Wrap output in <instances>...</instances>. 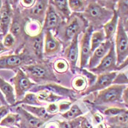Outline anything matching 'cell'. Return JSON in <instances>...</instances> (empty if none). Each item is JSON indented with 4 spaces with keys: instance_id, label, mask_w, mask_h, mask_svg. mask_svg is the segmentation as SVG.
<instances>
[{
    "instance_id": "1",
    "label": "cell",
    "mask_w": 128,
    "mask_h": 128,
    "mask_svg": "<svg viewBox=\"0 0 128 128\" xmlns=\"http://www.w3.org/2000/svg\"><path fill=\"white\" fill-rule=\"evenodd\" d=\"M114 10H108L97 1H89L86 10L81 14L83 18L94 30L103 26L113 17Z\"/></svg>"
},
{
    "instance_id": "2",
    "label": "cell",
    "mask_w": 128,
    "mask_h": 128,
    "mask_svg": "<svg viewBox=\"0 0 128 128\" xmlns=\"http://www.w3.org/2000/svg\"><path fill=\"white\" fill-rule=\"evenodd\" d=\"M22 70L28 78L35 83L57 82L58 79L52 69L51 65L45 62L32 63L23 66Z\"/></svg>"
},
{
    "instance_id": "3",
    "label": "cell",
    "mask_w": 128,
    "mask_h": 128,
    "mask_svg": "<svg viewBox=\"0 0 128 128\" xmlns=\"http://www.w3.org/2000/svg\"><path fill=\"white\" fill-rule=\"evenodd\" d=\"M86 23L87 22L83 18L82 15H75L74 16H71L65 24L63 25V23L62 24L56 34H59L64 43L68 46L76 35H79L89 26L88 24Z\"/></svg>"
},
{
    "instance_id": "4",
    "label": "cell",
    "mask_w": 128,
    "mask_h": 128,
    "mask_svg": "<svg viewBox=\"0 0 128 128\" xmlns=\"http://www.w3.org/2000/svg\"><path fill=\"white\" fill-rule=\"evenodd\" d=\"M34 59L23 48L21 52L0 56V70H18L34 63Z\"/></svg>"
},
{
    "instance_id": "5",
    "label": "cell",
    "mask_w": 128,
    "mask_h": 128,
    "mask_svg": "<svg viewBox=\"0 0 128 128\" xmlns=\"http://www.w3.org/2000/svg\"><path fill=\"white\" fill-rule=\"evenodd\" d=\"M126 86L124 84H115L100 91L94 100L95 105H105L121 102L122 93Z\"/></svg>"
},
{
    "instance_id": "6",
    "label": "cell",
    "mask_w": 128,
    "mask_h": 128,
    "mask_svg": "<svg viewBox=\"0 0 128 128\" xmlns=\"http://www.w3.org/2000/svg\"><path fill=\"white\" fill-rule=\"evenodd\" d=\"M10 80L14 85L16 102L20 100L28 91L36 85V84L32 82L20 68L17 70L16 74L10 79Z\"/></svg>"
},
{
    "instance_id": "7",
    "label": "cell",
    "mask_w": 128,
    "mask_h": 128,
    "mask_svg": "<svg viewBox=\"0 0 128 128\" xmlns=\"http://www.w3.org/2000/svg\"><path fill=\"white\" fill-rule=\"evenodd\" d=\"M116 54L118 66L128 57V36L123 23L119 20L116 37Z\"/></svg>"
},
{
    "instance_id": "8",
    "label": "cell",
    "mask_w": 128,
    "mask_h": 128,
    "mask_svg": "<svg viewBox=\"0 0 128 128\" xmlns=\"http://www.w3.org/2000/svg\"><path fill=\"white\" fill-rule=\"evenodd\" d=\"M117 68H118V65L116 61V54L115 46L114 43L108 53L101 60L98 65L96 68L90 70V71L94 74L100 75L103 73L116 72L117 70Z\"/></svg>"
},
{
    "instance_id": "9",
    "label": "cell",
    "mask_w": 128,
    "mask_h": 128,
    "mask_svg": "<svg viewBox=\"0 0 128 128\" xmlns=\"http://www.w3.org/2000/svg\"><path fill=\"white\" fill-rule=\"evenodd\" d=\"M44 32L42 31L39 34L33 37L27 36L24 48L30 55L33 57H38L40 60H42L43 46H44Z\"/></svg>"
},
{
    "instance_id": "10",
    "label": "cell",
    "mask_w": 128,
    "mask_h": 128,
    "mask_svg": "<svg viewBox=\"0 0 128 128\" xmlns=\"http://www.w3.org/2000/svg\"><path fill=\"white\" fill-rule=\"evenodd\" d=\"M48 1H36L33 7L21 11L23 16L30 20H35L42 24L45 20L46 11L48 7Z\"/></svg>"
},
{
    "instance_id": "11",
    "label": "cell",
    "mask_w": 128,
    "mask_h": 128,
    "mask_svg": "<svg viewBox=\"0 0 128 128\" xmlns=\"http://www.w3.org/2000/svg\"><path fill=\"white\" fill-rule=\"evenodd\" d=\"M94 29L89 26L84 32L83 37L80 42V68L83 69L88 64L91 57V36Z\"/></svg>"
},
{
    "instance_id": "12",
    "label": "cell",
    "mask_w": 128,
    "mask_h": 128,
    "mask_svg": "<svg viewBox=\"0 0 128 128\" xmlns=\"http://www.w3.org/2000/svg\"><path fill=\"white\" fill-rule=\"evenodd\" d=\"M16 113L20 116L19 128H40L45 123V122L34 116L20 106H16Z\"/></svg>"
},
{
    "instance_id": "13",
    "label": "cell",
    "mask_w": 128,
    "mask_h": 128,
    "mask_svg": "<svg viewBox=\"0 0 128 128\" xmlns=\"http://www.w3.org/2000/svg\"><path fill=\"white\" fill-rule=\"evenodd\" d=\"M116 76H117L116 72H112L98 75L95 82L92 84V85H91L84 92L83 95H87L90 93L97 91H101L108 88L114 83V80L116 78Z\"/></svg>"
},
{
    "instance_id": "14",
    "label": "cell",
    "mask_w": 128,
    "mask_h": 128,
    "mask_svg": "<svg viewBox=\"0 0 128 128\" xmlns=\"http://www.w3.org/2000/svg\"><path fill=\"white\" fill-rule=\"evenodd\" d=\"M63 20L62 19L59 14L56 12L54 8L49 3L46 11L45 20L43 22V26L42 27V31L43 32L56 31L57 32Z\"/></svg>"
},
{
    "instance_id": "15",
    "label": "cell",
    "mask_w": 128,
    "mask_h": 128,
    "mask_svg": "<svg viewBox=\"0 0 128 128\" xmlns=\"http://www.w3.org/2000/svg\"><path fill=\"white\" fill-rule=\"evenodd\" d=\"M114 43V42H113V40H106L92 54L91 57H90L89 62H88V64L86 66L89 70L96 68L100 62H101V60L103 59L106 56V54L108 53V51L110 50Z\"/></svg>"
},
{
    "instance_id": "16",
    "label": "cell",
    "mask_w": 128,
    "mask_h": 128,
    "mask_svg": "<svg viewBox=\"0 0 128 128\" xmlns=\"http://www.w3.org/2000/svg\"><path fill=\"white\" fill-rule=\"evenodd\" d=\"M13 15L12 7L9 1H3V4L0 11V31L4 36L10 30Z\"/></svg>"
},
{
    "instance_id": "17",
    "label": "cell",
    "mask_w": 128,
    "mask_h": 128,
    "mask_svg": "<svg viewBox=\"0 0 128 128\" xmlns=\"http://www.w3.org/2000/svg\"><path fill=\"white\" fill-rule=\"evenodd\" d=\"M78 36L79 35H76L72 40L69 45L67 46V48L64 52L67 62L69 64L72 72L75 71L78 59Z\"/></svg>"
},
{
    "instance_id": "18",
    "label": "cell",
    "mask_w": 128,
    "mask_h": 128,
    "mask_svg": "<svg viewBox=\"0 0 128 128\" xmlns=\"http://www.w3.org/2000/svg\"><path fill=\"white\" fill-rule=\"evenodd\" d=\"M30 90L32 92H33L32 93L40 92L42 90H48L59 96L63 97V98H72L73 96L75 97L76 93L73 90L60 86H58L53 83H50V84H45L42 86H39L38 87H32Z\"/></svg>"
},
{
    "instance_id": "19",
    "label": "cell",
    "mask_w": 128,
    "mask_h": 128,
    "mask_svg": "<svg viewBox=\"0 0 128 128\" xmlns=\"http://www.w3.org/2000/svg\"><path fill=\"white\" fill-rule=\"evenodd\" d=\"M45 32V42H44V52L46 56H54L59 53L62 48V44L51 32L47 31Z\"/></svg>"
},
{
    "instance_id": "20",
    "label": "cell",
    "mask_w": 128,
    "mask_h": 128,
    "mask_svg": "<svg viewBox=\"0 0 128 128\" xmlns=\"http://www.w3.org/2000/svg\"><path fill=\"white\" fill-rule=\"evenodd\" d=\"M0 92L3 94L7 103L10 106V108L13 107L16 102L14 87L1 77H0Z\"/></svg>"
},
{
    "instance_id": "21",
    "label": "cell",
    "mask_w": 128,
    "mask_h": 128,
    "mask_svg": "<svg viewBox=\"0 0 128 128\" xmlns=\"http://www.w3.org/2000/svg\"><path fill=\"white\" fill-rule=\"evenodd\" d=\"M49 3L54 8L56 12L64 20H68L71 17V10L68 5V1L66 0H55L50 1Z\"/></svg>"
},
{
    "instance_id": "22",
    "label": "cell",
    "mask_w": 128,
    "mask_h": 128,
    "mask_svg": "<svg viewBox=\"0 0 128 128\" xmlns=\"http://www.w3.org/2000/svg\"><path fill=\"white\" fill-rule=\"evenodd\" d=\"M20 106L28 112H30L32 115H34V116L42 120L45 122L48 121L54 116L48 114L46 110V108L42 106H32L28 105H21Z\"/></svg>"
},
{
    "instance_id": "23",
    "label": "cell",
    "mask_w": 128,
    "mask_h": 128,
    "mask_svg": "<svg viewBox=\"0 0 128 128\" xmlns=\"http://www.w3.org/2000/svg\"><path fill=\"white\" fill-rule=\"evenodd\" d=\"M118 24V16L116 10L114 11L113 17L103 26V32L107 40H112V38L116 32Z\"/></svg>"
},
{
    "instance_id": "24",
    "label": "cell",
    "mask_w": 128,
    "mask_h": 128,
    "mask_svg": "<svg viewBox=\"0 0 128 128\" xmlns=\"http://www.w3.org/2000/svg\"><path fill=\"white\" fill-rule=\"evenodd\" d=\"M42 102H40L38 98V94L30 92L26 93L24 97L20 100L16 102L13 107L21 106V105H28V106H42Z\"/></svg>"
},
{
    "instance_id": "25",
    "label": "cell",
    "mask_w": 128,
    "mask_h": 128,
    "mask_svg": "<svg viewBox=\"0 0 128 128\" xmlns=\"http://www.w3.org/2000/svg\"><path fill=\"white\" fill-rule=\"evenodd\" d=\"M106 40L103 30L93 32L91 36V52L92 54L98 48L99 46Z\"/></svg>"
},
{
    "instance_id": "26",
    "label": "cell",
    "mask_w": 128,
    "mask_h": 128,
    "mask_svg": "<svg viewBox=\"0 0 128 128\" xmlns=\"http://www.w3.org/2000/svg\"><path fill=\"white\" fill-rule=\"evenodd\" d=\"M28 20V19H27ZM41 24L35 20H29L26 22L25 24V32L27 36L33 37L39 34L42 31Z\"/></svg>"
},
{
    "instance_id": "27",
    "label": "cell",
    "mask_w": 128,
    "mask_h": 128,
    "mask_svg": "<svg viewBox=\"0 0 128 128\" xmlns=\"http://www.w3.org/2000/svg\"><path fill=\"white\" fill-rule=\"evenodd\" d=\"M38 98L40 102H50V103H54V102L61 100L64 98L59 96L48 90H42L38 94Z\"/></svg>"
},
{
    "instance_id": "28",
    "label": "cell",
    "mask_w": 128,
    "mask_h": 128,
    "mask_svg": "<svg viewBox=\"0 0 128 128\" xmlns=\"http://www.w3.org/2000/svg\"><path fill=\"white\" fill-rule=\"evenodd\" d=\"M20 116L18 114H8L0 122V126L4 128H11L12 127H18Z\"/></svg>"
},
{
    "instance_id": "29",
    "label": "cell",
    "mask_w": 128,
    "mask_h": 128,
    "mask_svg": "<svg viewBox=\"0 0 128 128\" xmlns=\"http://www.w3.org/2000/svg\"><path fill=\"white\" fill-rule=\"evenodd\" d=\"M117 10H116L118 16V20L123 24L128 19V1H118L116 2Z\"/></svg>"
},
{
    "instance_id": "30",
    "label": "cell",
    "mask_w": 128,
    "mask_h": 128,
    "mask_svg": "<svg viewBox=\"0 0 128 128\" xmlns=\"http://www.w3.org/2000/svg\"><path fill=\"white\" fill-rule=\"evenodd\" d=\"M89 1L84 0H70L68 1V5L70 10L75 12H84L88 6Z\"/></svg>"
},
{
    "instance_id": "31",
    "label": "cell",
    "mask_w": 128,
    "mask_h": 128,
    "mask_svg": "<svg viewBox=\"0 0 128 128\" xmlns=\"http://www.w3.org/2000/svg\"><path fill=\"white\" fill-rule=\"evenodd\" d=\"M83 115V111L80 110L78 105H72L70 108L64 114H62V116L68 121H71L73 119L80 117V116Z\"/></svg>"
},
{
    "instance_id": "32",
    "label": "cell",
    "mask_w": 128,
    "mask_h": 128,
    "mask_svg": "<svg viewBox=\"0 0 128 128\" xmlns=\"http://www.w3.org/2000/svg\"><path fill=\"white\" fill-rule=\"evenodd\" d=\"M108 122L110 125L125 124L128 123V110H125L117 116H110L108 118Z\"/></svg>"
},
{
    "instance_id": "33",
    "label": "cell",
    "mask_w": 128,
    "mask_h": 128,
    "mask_svg": "<svg viewBox=\"0 0 128 128\" xmlns=\"http://www.w3.org/2000/svg\"><path fill=\"white\" fill-rule=\"evenodd\" d=\"M88 82L85 77L82 76H76L72 80V88L76 92H83L86 90Z\"/></svg>"
},
{
    "instance_id": "34",
    "label": "cell",
    "mask_w": 128,
    "mask_h": 128,
    "mask_svg": "<svg viewBox=\"0 0 128 128\" xmlns=\"http://www.w3.org/2000/svg\"><path fill=\"white\" fill-rule=\"evenodd\" d=\"M69 68L68 62L64 59H57L54 64V69L58 73H64L67 72Z\"/></svg>"
},
{
    "instance_id": "35",
    "label": "cell",
    "mask_w": 128,
    "mask_h": 128,
    "mask_svg": "<svg viewBox=\"0 0 128 128\" xmlns=\"http://www.w3.org/2000/svg\"><path fill=\"white\" fill-rule=\"evenodd\" d=\"M2 43L4 46L5 48H7L8 49H13L16 48V38H14V36L10 34V32H8L7 34H5L3 37L2 39Z\"/></svg>"
},
{
    "instance_id": "36",
    "label": "cell",
    "mask_w": 128,
    "mask_h": 128,
    "mask_svg": "<svg viewBox=\"0 0 128 128\" xmlns=\"http://www.w3.org/2000/svg\"><path fill=\"white\" fill-rule=\"evenodd\" d=\"M83 118V116H80L69 122H59V128H78Z\"/></svg>"
},
{
    "instance_id": "37",
    "label": "cell",
    "mask_w": 128,
    "mask_h": 128,
    "mask_svg": "<svg viewBox=\"0 0 128 128\" xmlns=\"http://www.w3.org/2000/svg\"><path fill=\"white\" fill-rule=\"evenodd\" d=\"M125 109L123 108H110L105 110V111L103 112V114L105 115L108 116L109 117L110 116H117L119 114L122 113L123 111H124Z\"/></svg>"
},
{
    "instance_id": "38",
    "label": "cell",
    "mask_w": 128,
    "mask_h": 128,
    "mask_svg": "<svg viewBox=\"0 0 128 128\" xmlns=\"http://www.w3.org/2000/svg\"><path fill=\"white\" fill-rule=\"evenodd\" d=\"M18 4H20V6L23 7L25 10L30 9L32 7H33L36 2L35 0H21V1H18Z\"/></svg>"
},
{
    "instance_id": "39",
    "label": "cell",
    "mask_w": 128,
    "mask_h": 128,
    "mask_svg": "<svg viewBox=\"0 0 128 128\" xmlns=\"http://www.w3.org/2000/svg\"><path fill=\"white\" fill-rule=\"evenodd\" d=\"M10 106H0V122L8 114H10Z\"/></svg>"
},
{
    "instance_id": "40",
    "label": "cell",
    "mask_w": 128,
    "mask_h": 128,
    "mask_svg": "<svg viewBox=\"0 0 128 128\" xmlns=\"http://www.w3.org/2000/svg\"><path fill=\"white\" fill-rule=\"evenodd\" d=\"M46 110L50 114L54 115L56 113H57L59 111V107L55 103H50L48 106V107L46 108Z\"/></svg>"
},
{
    "instance_id": "41",
    "label": "cell",
    "mask_w": 128,
    "mask_h": 128,
    "mask_svg": "<svg viewBox=\"0 0 128 128\" xmlns=\"http://www.w3.org/2000/svg\"><path fill=\"white\" fill-rule=\"evenodd\" d=\"M70 105L71 102H62L61 104L59 105V110L62 113H65L66 111H68L70 108Z\"/></svg>"
},
{
    "instance_id": "42",
    "label": "cell",
    "mask_w": 128,
    "mask_h": 128,
    "mask_svg": "<svg viewBox=\"0 0 128 128\" xmlns=\"http://www.w3.org/2000/svg\"><path fill=\"white\" fill-rule=\"evenodd\" d=\"M80 128H93V127H92V124L89 122V120L86 118L84 117L80 122Z\"/></svg>"
},
{
    "instance_id": "43",
    "label": "cell",
    "mask_w": 128,
    "mask_h": 128,
    "mask_svg": "<svg viewBox=\"0 0 128 128\" xmlns=\"http://www.w3.org/2000/svg\"><path fill=\"white\" fill-rule=\"evenodd\" d=\"M122 99L124 105L128 108V86H126V88L123 91Z\"/></svg>"
},
{
    "instance_id": "44",
    "label": "cell",
    "mask_w": 128,
    "mask_h": 128,
    "mask_svg": "<svg viewBox=\"0 0 128 128\" xmlns=\"http://www.w3.org/2000/svg\"><path fill=\"white\" fill-rule=\"evenodd\" d=\"M94 121L96 123L100 124V123H101V122H103V117H102V115H100V114L96 113V114H94Z\"/></svg>"
},
{
    "instance_id": "45",
    "label": "cell",
    "mask_w": 128,
    "mask_h": 128,
    "mask_svg": "<svg viewBox=\"0 0 128 128\" xmlns=\"http://www.w3.org/2000/svg\"><path fill=\"white\" fill-rule=\"evenodd\" d=\"M128 68V57L125 59L120 65L118 66L117 70H121L124 69V68Z\"/></svg>"
},
{
    "instance_id": "46",
    "label": "cell",
    "mask_w": 128,
    "mask_h": 128,
    "mask_svg": "<svg viewBox=\"0 0 128 128\" xmlns=\"http://www.w3.org/2000/svg\"><path fill=\"white\" fill-rule=\"evenodd\" d=\"M107 128H128V123L125 124H118V125H110Z\"/></svg>"
},
{
    "instance_id": "47",
    "label": "cell",
    "mask_w": 128,
    "mask_h": 128,
    "mask_svg": "<svg viewBox=\"0 0 128 128\" xmlns=\"http://www.w3.org/2000/svg\"><path fill=\"white\" fill-rule=\"evenodd\" d=\"M8 50H10L8 49L7 48H5L4 46L2 43V41H0V54L5 52V51H8Z\"/></svg>"
},
{
    "instance_id": "48",
    "label": "cell",
    "mask_w": 128,
    "mask_h": 128,
    "mask_svg": "<svg viewBox=\"0 0 128 128\" xmlns=\"http://www.w3.org/2000/svg\"><path fill=\"white\" fill-rule=\"evenodd\" d=\"M0 102H2V104L3 105V106H8V104L7 103V102H6V100H5V99L4 98V96H3V94H2V92H0Z\"/></svg>"
},
{
    "instance_id": "49",
    "label": "cell",
    "mask_w": 128,
    "mask_h": 128,
    "mask_svg": "<svg viewBox=\"0 0 128 128\" xmlns=\"http://www.w3.org/2000/svg\"><path fill=\"white\" fill-rule=\"evenodd\" d=\"M97 128H107L106 126V124L104 122H101L100 124H98Z\"/></svg>"
},
{
    "instance_id": "50",
    "label": "cell",
    "mask_w": 128,
    "mask_h": 128,
    "mask_svg": "<svg viewBox=\"0 0 128 128\" xmlns=\"http://www.w3.org/2000/svg\"><path fill=\"white\" fill-rule=\"evenodd\" d=\"M124 24V30L125 31H128V19L126 20V22Z\"/></svg>"
},
{
    "instance_id": "51",
    "label": "cell",
    "mask_w": 128,
    "mask_h": 128,
    "mask_svg": "<svg viewBox=\"0 0 128 128\" xmlns=\"http://www.w3.org/2000/svg\"><path fill=\"white\" fill-rule=\"evenodd\" d=\"M2 4H3V1H0V11H1V9H2Z\"/></svg>"
},
{
    "instance_id": "52",
    "label": "cell",
    "mask_w": 128,
    "mask_h": 128,
    "mask_svg": "<svg viewBox=\"0 0 128 128\" xmlns=\"http://www.w3.org/2000/svg\"><path fill=\"white\" fill-rule=\"evenodd\" d=\"M3 37H4V35H3V34H0V41H2Z\"/></svg>"
},
{
    "instance_id": "53",
    "label": "cell",
    "mask_w": 128,
    "mask_h": 128,
    "mask_svg": "<svg viewBox=\"0 0 128 128\" xmlns=\"http://www.w3.org/2000/svg\"><path fill=\"white\" fill-rule=\"evenodd\" d=\"M19 128L18 127H12V128Z\"/></svg>"
},
{
    "instance_id": "54",
    "label": "cell",
    "mask_w": 128,
    "mask_h": 128,
    "mask_svg": "<svg viewBox=\"0 0 128 128\" xmlns=\"http://www.w3.org/2000/svg\"><path fill=\"white\" fill-rule=\"evenodd\" d=\"M0 128H4V127H1V126H0Z\"/></svg>"
},
{
    "instance_id": "55",
    "label": "cell",
    "mask_w": 128,
    "mask_h": 128,
    "mask_svg": "<svg viewBox=\"0 0 128 128\" xmlns=\"http://www.w3.org/2000/svg\"><path fill=\"white\" fill-rule=\"evenodd\" d=\"M0 34H2V32H1V31H0Z\"/></svg>"
},
{
    "instance_id": "56",
    "label": "cell",
    "mask_w": 128,
    "mask_h": 128,
    "mask_svg": "<svg viewBox=\"0 0 128 128\" xmlns=\"http://www.w3.org/2000/svg\"><path fill=\"white\" fill-rule=\"evenodd\" d=\"M80 128V127H79V128Z\"/></svg>"
}]
</instances>
